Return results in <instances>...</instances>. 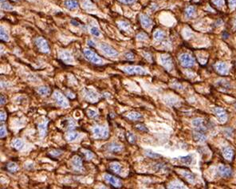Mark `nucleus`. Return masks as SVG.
I'll return each instance as SVG.
<instances>
[{
	"mask_svg": "<svg viewBox=\"0 0 236 189\" xmlns=\"http://www.w3.org/2000/svg\"><path fill=\"white\" fill-rule=\"evenodd\" d=\"M84 54V56H85V58L89 61L90 62L93 63V64H97V65H102L103 64V60L99 57L97 54L93 52V50L89 49H85L83 52Z\"/></svg>",
	"mask_w": 236,
	"mask_h": 189,
	"instance_id": "obj_1",
	"label": "nucleus"
},
{
	"mask_svg": "<svg viewBox=\"0 0 236 189\" xmlns=\"http://www.w3.org/2000/svg\"><path fill=\"white\" fill-rule=\"evenodd\" d=\"M123 71L132 75H145L148 73V72L144 68L140 66H134V65L125 66L123 68Z\"/></svg>",
	"mask_w": 236,
	"mask_h": 189,
	"instance_id": "obj_2",
	"label": "nucleus"
},
{
	"mask_svg": "<svg viewBox=\"0 0 236 189\" xmlns=\"http://www.w3.org/2000/svg\"><path fill=\"white\" fill-rule=\"evenodd\" d=\"M53 97H54V99L56 101V102L58 103V106H60L62 108H68L69 106V103L68 102L67 98L63 95L62 94H61L60 92L55 91L54 94H53Z\"/></svg>",
	"mask_w": 236,
	"mask_h": 189,
	"instance_id": "obj_3",
	"label": "nucleus"
},
{
	"mask_svg": "<svg viewBox=\"0 0 236 189\" xmlns=\"http://www.w3.org/2000/svg\"><path fill=\"white\" fill-rule=\"evenodd\" d=\"M180 61L181 65L186 68H191L195 65V58L188 54H183L180 56Z\"/></svg>",
	"mask_w": 236,
	"mask_h": 189,
	"instance_id": "obj_4",
	"label": "nucleus"
},
{
	"mask_svg": "<svg viewBox=\"0 0 236 189\" xmlns=\"http://www.w3.org/2000/svg\"><path fill=\"white\" fill-rule=\"evenodd\" d=\"M83 94H84V97L85 99L89 102L92 103H95L99 100V96L97 94V92L94 91L92 89H89V88H85L83 90Z\"/></svg>",
	"mask_w": 236,
	"mask_h": 189,
	"instance_id": "obj_5",
	"label": "nucleus"
},
{
	"mask_svg": "<svg viewBox=\"0 0 236 189\" xmlns=\"http://www.w3.org/2000/svg\"><path fill=\"white\" fill-rule=\"evenodd\" d=\"M93 132L98 138H106L109 136V129L106 126H94L93 128Z\"/></svg>",
	"mask_w": 236,
	"mask_h": 189,
	"instance_id": "obj_6",
	"label": "nucleus"
},
{
	"mask_svg": "<svg viewBox=\"0 0 236 189\" xmlns=\"http://www.w3.org/2000/svg\"><path fill=\"white\" fill-rule=\"evenodd\" d=\"M35 44L39 49V50L42 51L43 53H50V46H49L48 43L44 38H43V37L37 38L36 40H35Z\"/></svg>",
	"mask_w": 236,
	"mask_h": 189,
	"instance_id": "obj_7",
	"label": "nucleus"
},
{
	"mask_svg": "<svg viewBox=\"0 0 236 189\" xmlns=\"http://www.w3.org/2000/svg\"><path fill=\"white\" fill-rule=\"evenodd\" d=\"M100 48L105 54L109 55V56H111V57H117L118 56V52L113 47H112L111 46H109L107 43H101L100 45Z\"/></svg>",
	"mask_w": 236,
	"mask_h": 189,
	"instance_id": "obj_8",
	"label": "nucleus"
},
{
	"mask_svg": "<svg viewBox=\"0 0 236 189\" xmlns=\"http://www.w3.org/2000/svg\"><path fill=\"white\" fill-rule=\"evenodd\" d=\"M59 58L62 59L64 62L67 64H73L74 62V58L70 52L66 50H61L59 51Z\"/></svg>",
	"mask_w": 236,
	"mask_h": 189,
	"instance_id": "obj_9",
	"label": "nucleus"
},
{
	"mask_svg": "<svg viewBox=\"0 0 236 189\" xmlns=\"http://www.w3.org/2000/svg\"><path fill=\"white\" fill-rule=\"evenodd\" d=\"M160 62L163 67L165 68L167 70L171 71L173 69V62L169 55L163 54L160 56Z\"/></svg>",
	"mask_w": 236,
	"mask_h": 189,
	"instance_id": "obj_10",
	"label": "nucleus"
},
{
	"mask_svg": "<svg viewBox=\"0 0 236 189\" xmlns=\"http://www.w3.org/2000/svg\"><path fill=\"white\" fill-rule=\"evenodd\" d=\"M213 113L216 116V117L218 118L219 121L221 123H225L227 120V114L223 109L220 108V107H215L213 109Z\"/></svg>",
	"mask_w": 236,
	"mask_h": 189,
	"instance_id": "obj_11",
	"label": "nucleus"
},
{
	"mask_svg": "<svg viewBox=\"0 0 236 189\" xmlns=\"http://www.w3.org/2000/svg\"><path fill=\"white\" fill-rule=\"evenodd\" d=\"M104 178H105V181L107 183H109V184H111L113 187H116V188L121 187V184H122L121 181L118 178L114 176L111 175V174H105Z\"/></svg>",
	"mask_w": 236,
	"mask_h": 189,
	"instance_id": "obj_12",
	"label": "nucleus"
},
{
	"mask_svg": "<svg viewBox=\"0 0 236 189\" xmlns=\"http://www.w3.org/2000/svg\"><path fill=\"white\" fill-rule=\"evenodd\" d=\"M218 172L219 174L222 177H230L232 176V169L226 165H219Z\"/></svg>",
	"mask_w": 236,
	"mask_h": 189,
	"instance_id": "obj_13",
	"label": "nucleus"
},
{
	"mask_svg": "<svg viewBox=\"0 0 236 189\" xmlns=\"http://www.w3.org/2000/svg\"><path fill=\"white\" fill-rule=\"evenodd\" d=\"M192 124H193L196 128H197L199 131H201V132H204L206 131L207 127L204 124V120L202 119V118H196L192 120Z\"/></svg>",
	"mask_w": 236,
	"mask_h": 189,
	"instance_id": "obj_14",
	"label": "nucleus"
},
{
	"mask_svg": "<svg viewBox=\"0 0 236 189\" xmlns=\"http://www.w3.org/2000/svg\"><path fill=\"white\" fill-rule=\"evenodd\" d=\"M140 20L142 27H144V28H150L152 27V19L146 14H140Z\"/></svg>",
	"mask_w": 236,
	"mask_h": 189,
	"instance_id": "obj_15",
	"label": "nucleus"
},
{
	"mask_svg": "<svg viewBox=\"0 0 236 189\" xmlns=\"http://www.w3.org/2000/svg\"><path fill=\"white\" fill-rule=\"evenodd\" d=\"M216 70L223 75H226L228 73V66L225 62H219L215 65Z\"/></svg>",
	"mask_w": 236,
	"mask_h": 189,
	"instance_id": "obj_16",
	"label": "nucleus"
},
{
	"mask_svg": "<svg viewBox=\"0 0 236 189\" xmlns=\"http://www.w3.org/2000/svg\"><path fill=\"white\" fill-rule=\"evenodd\" d=\"M107 149L109 152H112V153H119V152L122 151L123 148H122V146H121L120 144H118V143L113 142L108 144Z\"/></svg>",
	"mask_w": 236,
	"mask_h": 189,
	"instance_id": "obj_17",
	"label": "nucleus"
},
{
	"mask_svg": "<svg viewBox=\"0 0 236 189\" xmlns=\"http://www.w3.org/2000/svg\"><path fill=\"white\" fill-rule=\"evenodd\" d=\"M223 156L227 161H231L234 157V150L230 147H226L223 149Z\"/></svg>",
	"mask_w": 236,
	"mask_h": 189,
	"instance_id": "obj_18",
	"label": "nucleus"
},
{
	"mask_svg": "<svg viewBox=\"0 0 236 189\" xmlns=\"http://www.w3.org/2000/svg\"><path fill=\"white\" fill-rule=\"evenodd\" d=\"M167 189H188L187 186L179 180L172 181L167 186Z\"/></svg>",
	"mask_w": 236,
	"mask_h": 189,
	"instance_id": "obj_19",
	"label": "nucleus"
},
{
	"mask_svg": "<svg viewBox=\"0 0 236 189\" xmlns=\"http://www.w3.org/2000/svg\"><path fill=\"white\" fill-rule=\"evenodd\" d=\"M66 7L69 10H76L78 8L79 3L77 0H66L64 2Z\"/></svg>",
	"mask_w": 236,
	"mask_h": 189,
	"instance_id": "obj_20",
	"label": "nucleus"
},
{
	"mask_svg": "<svg viewBox=\"0 0 236 189\" xmlns=\"http://www.w3.org/2000/svg\"><path fill=\"white\" fill-rule=\"evenodd\" d=\"M180 173L181 174L182 176H184V179L189 183H194L195 182L196 177H195V175L193 173L190 172L189 171H180Z\"/></svg>",
	"mask_w": 236,
	"mask_h": 189,
	"instance_id": "obj_21",
	"label": "nucleus"
},
{
	"mask_svg": "<svg viewBox=\"0 0 236 189\" xmlns=\"http://www.w3.org/2000/svg\"><path fill=\"white\" fill-rule=\"evenodd\" d=\"M72 164H73V168H74L75 169H77V170H80V169H82V159L80 157H78V156L73 157V161H72Z\"/></svg>",
	"mask_w": 236,
	"mask_h": 189,
	"instance_id": "obj_22",
	"label": "nucleus"
},
{
	"mask_svg": "<svg viewBox=\"0 0 236 189\" xmlns=\"http://www.w3.org/2000/svg\"><path fill=\"white\" fill-rule=\"evenodd\" d=\"M193 137L195 140L198 141V142H204L207 139V136L204 134V132H201V131L199 130L194 132Z\"/></svg>",
	"mask_w": 236,
	"mask_h": 189,
	"instance_id": "obj_23",
	"label": "nucleus"
},
{
	"mask_svg": "<svg viewBox=\"0 0 236 189\" xmlns=\"http://www.w3.org/2000/svg\"><path fill=\"white\" fill-rule=\"evenodd\" d=\"M49 120H46V121L40 123L39 124V130L40 132V136L42 137H44L47 135V124H48Z\"/></svg>",
	"mask_w": 236,
	"mask_h": 189,
	"instance_id": "obj_24",
	"label": "nucleus"
},
{
	"mask_svg": "<svg viewBox=\"0 0 236 189\" xmlns=\"http://www.w3.org/2000/svg\"><path fill=\"white\" fill-rule=\"evenodd\" d=\"M6 170H7L8 172H16L18 170V169H19L18 165L13 162L8 163V164L6 165Z\"/></svg>",
	"mask_w": 236,
	"mask_h": 189,
	"instance_id": "obj_25",
	"label": "nucleus"
},
{
	"mask_svg": "<svg viewBox=\"0 0 236 189\" xmlns=\"http://www.w3.org/2000/svg\"><path fill=\"white\" fill-rule=\"evenodd\" d=\"M78 136L79 134L77 132H69L66 134V140L68 141V142H72V141L76 140V139L78 137Z\"/></svg>",
	"mask_w": 236,
	"mask_h": 189,
	"instance_id": "obj_26",
	"label": "nucleus"
},
{
	"mask_svg": "<svg viewBox=\"0 0 236 189\" xmlns=\"http://www.w3.org/2000/svg\"><path fill=\"white\" fill-rule=\"evenodd\" d=\"M127 117L131 120H137L142 118V115L137 112H131L128 114Z\"/></svg>",
	"mask_w": 236,
	"mask_h": 189,
	"instance_id": "obj_27",
	"label": "nucleus"
},
{
	"mask_svg": "<svg viewBox=\"0 0 236 189\" xmlns=\"http://www.w3.org/2000/svg\"><path fill=\"white\" fill-rule=\"evenodd\" d=\"M110 169L115 173H117V174H121V171H122L121 165H119L118 163H113V164H111L110 165Z\"/></svg>",
	"mask_w": 236,
	"mask_h": 189,
	"instance_id": "obj_28",
	"label": "nucleus"
},
{
	"mask_svg": "<svg viewBox=\"0 0 236 189\" xmlns=\"http://www.w3.org/2000/svg\"><path fill=\"white\" fill-rule=\"evenodd\" d=\"M38 93L42 96H47L51 93V89L48 86H41V87L38 88Z\"/></svg>",
	"mask_w": 236,
	"mask_h": 189,
	"instance_id": "obj_29",
	"label": "nucleus"
},
{
	"mask_svg": "<svg viewBox=\"0 0 236 189\" xmlns=\"http://www.w3.org/2000/svg\"><path fill=\"white\" fill-rule=\"evenodd\" d=\"M195 14H196V9L194 6H190L186 8L185 14L188 18H192V17L195 16Z\"/></svg>",
	"mask_w": 236,
	"mask_h": 189,
	"instance_id": "obj_30",
	"label": "nucleus"
},
{
	"mask_svg": "<svg viewBox=\"0 0 236 189\" xmlns=\"http://www.w3.org/2000/svg\"><path fill=\"white\" fill-rule=\"evenodd\" d=\"M65 127L67 128V129H69V130H72L73 128H75V126H76V123L73 121L72 119H68V120H65Z\"/></svg>",
	"mask_w": 236,
	"mask_h": 189,
	"instance_id": "obj_31",
	"label": "nucleus"
},
{
	"mask_svg": "<svg viewBox=\"0 0 236 189\" xmlns=\"http://www.w3.org/2000/svg\"><path fill=\"white\" fill-rule=\"evenodd\" d=\"M153 38L156 41H161L164 38V33L162 31H156L154 32Z\"/></svg>",
	"mask_w": 236,
	"mask_h": 189,
	"instance_id": "obj_32",
	"label": "nucleus"
},
{
	"mask_svg": "<svg viewBox=\"0 0 236 189\" xmlns=\"http://www.w3.org/2000/svg\"><path fill=\"white\" fill-rule=\"evenodd\" d=\"M12 146L14 147V149H20L23 146V142L20 139H15L12 142Z\"/></svg>",
	"mask_w": 236,
	"mask_h": 189,
	"instance_id": "obj_33",
	"label": "nucleus"
},
{
	"mask_svg": "<svg viewBox=\"0 0 236 189\" xmlns=\"http://www.w3.org/2000/svg\"><path fill=\"white\" fill-rule=\"evenodd\" d=\"M0 37H1V40L2 41H5V42H7V41H9V35L6 34V32L5 31V30L3 29V27H1Z\"/></svg>",
	"mask_w": 236,
	"mask_h": 189,
	"instance_id": "obj_34",
	"label": "nucleus"
},
{
	"mask_svg": "<svg viewBox=\"0 0 236 189\" xmlns=\"http://www.w3.org/2000/svg\"><path fill=\"white\" fill-rule=\"evenodd\" d=\"M126 138H127L128 141L130 144H134L136 142V137L132 133V132H127L126 133Z\"/></svg>",
	"mask_w": 236,
	"mask_h": 189,
	"instance_id": "obj_35",
	"label": "nucleus"
},
{
	"mask_svg": "<svg viewBox=\"0 0 236 189\" xmlns=\"http://www.w3.org/2000/svg\"><path fill=\"white\" fill-rule=\"evenodd\" d=\"M90 33L92 34V35H94V36L96 37H99L100 35H101V32H100V31H99V29L97 28V27H93L90 29Z\"/></svg>",
	"mask_w": 236,
	"mask_h": 189,
	"instance_id": "obj_36",
	"label": "nucleus"
},
{
	"mask_svg": "<svg viewBox=\"0 0 236 189\" xmlns=\"http://www.w3.org/2000/svg\"><path fill=\"white\" fill-rule=\"evenodd\" d=\"M87 114H88V116H89L90 118H95L98 116V113H97L96 110H93V109L88 110V111H87Z\"/></svg>",
	"mask_w": 236,
	"mask_h": 189,
	"instance_id": "obj_37",
	"label": "nucleus"
},
{
	"mask_svg": "<svg viewBox=\"0 0 236 189\" xmlns=\"http://www.w3.org/2000/svg\"><path fill=\"white\" fill-rule=\"evenodd\" d=\"M83 154H84V156H85L87 160H91V159H93V157H94V154H93L91 151L89 150H85V152L83 153Z\"/></svg>",
	"mask_w": 236,
	"mask_h": 189,
	"instance_id": "obj_38",
	"label": "nucleus"
},
{
	"mask_svg": "<svg viewBox=\"0 0 236 189\" xmlns=\"http://www.w3.org/2000/svg\"><path fill=\"white\" fill-rule=\"evenodd\" d=\"M146 155H147L148 157H150V158H158V157H160V155L157 154V153H153V152H152V151H147L146 152Z\"/></svg>",
	"mask_w": 236,
	"mask_h": 189,
	"instance_id": "obj_39",
	"label": "nucleus"
},
{
	"mask_svg": "<svg viewBox=\"0 0 236 189\" xmlns=\"http://www.w3.org/2000/svg\"><path fill=\"white\" fill-rule=\"evenodd\" d=\"M1 8L5 10H12L13 6L10 3H8V2H3V3H2Z\"/></svg>",
	"mask_w": 236,
	"mask_h": 189,
	"instance_id": "obj_40",
	"label": "nucleus"
},
{
	"mask_svg": "<svg viewBox=\"0 0 236 189\" xmlns=\"http://www.w3.org/2000/svg\"><path fill=\"white\" fill-rule=\"evenodd\" d=\"M192 157L191 156H187V157H184L180 158V161H182L184 164H187V165H189L190 163L192 162Z\"/></svg>",
	"mask_w": 236,
	"mask_h": 189,
	"instance_id": "obj_41",
	"label": "nucleus"
},
{
	"mask_svg": "<svg viewBox=\"0 0 236 189\" xmlns=\"http://www.w3.org/2000/svg\"><path fill=\"white\" fill-rule=\"evenodd\" d=\"M137 39L140 41H145L148 39V35H146L145 33H139L137 35Z\"/></svg>",
	"mask_w": 236,
	"mask_h": 189,
	"instance_id": "obj_42",
	"label": "nucleus"
},
{
	"mask_svg": "<svg viewBox=\"0 0 236 189\" xmlns=\"http://www.w3.org/2000/svg\"><path fill=\"white\" fill-rule=\"evenodd\" d=\"M118 24H119V27L123 30H127L129 27V23L127 22H125V21H120Z\"/></svg>",
	"mask_w": 236,
	"mask_h": 189,
	"instance_id": "obj_43",
	"label": "nucleus"
},
{
	"mask_svg": "<svg viewBox=\"0 0 236 189\" xmlns=\"http://www.w3.org/2000/svg\"><path fill=\"white\" fill-rule=\"evenodd\" d=\"M136 128H137L138 130L142 131V132H148V128H146L145 125H144V124H137V125L136 126Z\"/></svg>",
	"mask_w": 236,
	"mask_h": 189,
	"instance_id": "obj_44",
	"label": "nucleus"
},
{
	"mask_svg": "<svg viewBox=\"0 0 236 189\" xmlns=\"http://www.w3.org/2000/svg\"><path fill=\"white\" fill-rule=\"evenodd\" d=\"M212 2L217 6H222L224 4V0H212Z\"/></svg>",
	"mask_w": 236,
	"mask_h": 189,
	"instance_id": "obj_45",
	"label": "nucleus"
},
{
	"mask_svg": "<svg viewBox=\"0 0 236 189\" xmlns=\"http://www.w3.org/2000/svg\"><path fill=\"white\" fill-rule=\"evenodd\" d=\"M0 132H1V138H3V137L6 136V128H5V126L3 125L1 126V128H0Z\"/></svg>",
	"mask_w": 236,
	"mask_h": 189,
	"instance_id": "obj_46",
	"label": "nucleus"
},
{
	"mask_svg": "<svg viewBox=\"0 0 236 189\" xmlns=\"http://www.w3.org/2000/svg\"><path fill=\"white\" fill-rule=\"evenodd\" d=\"M118 1L123 4H132L136 2V0H118Z\"/></svg>",
	"mask_w": 236,
	"mask_h": 189,
	"instance_id": "obj_47",
	"label": "nucleus"
},
{
	"mask_svg": "<svg viewBox=\"0 0 236 189\" xmlns=\"http://www.w3.org/2000/svg\"><path fill=\"white\" fill-rule=\"evenodd\" d=\"M125 58L128 59V60H133V59H134V54L131 52H129V53L125 54Z\"/></svg>",
	"mask_w": 236,
	"mask_h": 189,
	"instance_id": "obj_48",
	"label": "nucleus"
},
{
	"mask_svg": "<svg viewBox=\"0 0 236 189\" xmlns=\"http://www.w3.org/2000/svg\"><path fill=\"white\" fill-rule=\"evenodd\" d=\"M61 154H62V151L61 150H54L51 153V155L52 157H58Z\"/></svg>",
	"mask_w": 236,
	"mask_h": 189,
	"instance_id": "obj_49",
	"label": "nucleus"
},
{
	"mask_svg": "<svg viewBox=\"0 0 236 189\" xmlns=\"http://www.w3.org/2000/svg\"><path fill=\"white\" fill-rule=\"evenodd\" d=\"M6 113H5L4 112H1V115H0V119H1V122H3L5 121V120H6Z\"/></svg>",
	"mask_w": 236,
	"mask_h": 189,
	"instance_id": "obj_50",
	"label": "nucleus"
},
{
	"mask_svg": "<svg viewBox=\"0 0 236 189\" xmlns=\"http://www.w3.org/2000/svg\"><path fill=\"white\" fill-rule=\"evenodd\" d=\"M228 2H229V6L230 7H235L236 6V0H229Z\"/></svg>",
	"mask_w": 236,
	"mask_h": 189,
	"instance_id": "obj_51",
	"label": "nucleus"
},
{
	"mask_svg": "<svg viewBox=\"0 0 236 189\" xmlns=\"http://www.w3.org/2000/svg\"><path fill=\"white\" fill-rule=\"evenodd\" d=\"M88 45L91 47H96V44L93 40H88Z\"/></svg>",
	"mask_w": 236,
	"mask_h": 189,
	"instance_id": "obj_52",
	"label": "nucleus"
},
{
	"mask_svg": "<svg viewBox=\"0 0 236 189\" xmlns=\"http://www.w3.org/2000/svg\"><path fill=\"white\" fill-rule=\"evenodd\" d=\"M6 98H5V96L1 95V106L4 105V104L6 103Z\"/></svg>",
	"mask_w": 236,
	"mask_h": 189,
	"instance_id": "obj_53",
	"label": "nucleus"
},
{
	"mask_svg": "<svg viewBox=\"0 0 236 189\" xmlns=\"http://www.w3.org/2000/svg\"><path fill=\"white\" fill-rule=\"evenodd\" d=\"M66 94H69V95H68V97H69V98H74V94H72V93H69V92H67Z\"/></svg>",
	"mask_w": 236,
	"mask_h": 189,
	"instance_id": "obj_54",
	"label": "nucleus"
},
{
	"mask_svg": "<svg viewBox=\"0 0 236 189\" xmlns=\"http://www.w3.org/2000/svg\"><path fill=\"white\" fill-rule=\"evenodd\" d=\"M71 23H72V24H73V25L74 24V26H78V25H79V23H77V22L76 20H71Z\"/></svg>",
	"mask_w": 236,
	"mask_h": 189,
	"instance_id": "obj_55",
	"label": "nucleus"
},
{
	"mask_svg": "<svg viewBox=\"0 0 236 189\" xmlns=\"http://www.w3.org/2000/svg\"><path fill=\"white\" fill-rule=\"evenodd\" d=\"M99 189H108V188L106 187H105V186H102V187H99Z\"/></svg>",
	"mask_w": 236,
	"mask_h": 189,
	"instance_id": "obj_56",
	"label": "nucleus"
},
{
	"mask_svg": "<svg viewBox=\"0 0 236 189\" xmlns=\"http://www.w3.org/2000/svg\"><path fill=\"white\" fill-rule=\"evenodd\" d=\"M234 27L236 28V17H235V18H234Z\"/></svg>",
	"mask_w": 236,
	"mask_h": 189,
	"instance_id": "obj_57",
	"label": "nucleus"
},
{
	"mask_svg": "<svg viewBox=\"0 0 236 189\" xmlns=\"http://www.w3.org/2000/svg\"><path fill=\"white\" fill-rule=\"evenodd\" d=\"M4 1H5V0H1V2H4Z\"/></svg>",
	"mask_w": 236,
	"mask_h": 189,
	"instance_id": "obj_58",
	"label": "nucleus"
}]
</instances>
